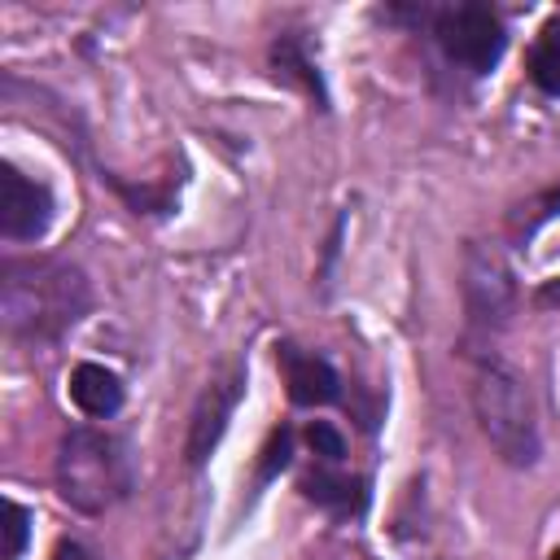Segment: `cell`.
Masks as SVG:
<instances>
[{
	"label": "cell",
	"instance_id": "cell-1",
	"mask_svg": "<svg viewBox=\"0 0 560 560\" xmlns=\"http://www.w3.org/2000/svg\"><path fill=\"white\" fill-rule=\"evenodd\" d=\"M88 311V284L74 267L52 258H9L0 271V315L13 337L48 341L79 324Z\"/></svg>",
	"mask_w": 560,
	"mask_h": 560
},
{
	"label": "cell",
	"instance_id": "cell-2",
	"mask_svg": "<svg viewBox=\"0 0 560 560\" xmlns=\"http://www.w3.org/2000/svg\"><path fill=\"white\" fill-rule=\"evenodd\" d=\"M472 411L481 420V433L508 464L529 468L538 459L542 442L529 381L494 350H477L472 359Z\"/></svg>",
	"mask_w": 560,
	"mask_h": 560
},
{
	"label": "cell",
	"instance_id": "cell-3",
	"mask_svg": "<svg viewBox=\"0 0 560 560\" xmlns=\"http://www.w3.org/2000/svg\"><path fill=\"white\" fill-rule=\"evenodd\" d=\"M131 481H136V468H131V455L122 446V438L105 433V429H70L57 446V490L70 508L79 512H105L114 508L118 499L131 494Z\"/></svg>",
	"mask_w": 560,
	"mask_h": 560
},
{
	"label": "cell",
	"instance_id": "cell-4",
	"mask_svg": "<svg viewBox=\"0 0 560 560\" xmlns=\"http://www.w3.org/2000/svg\"><path fill=\"white\" fill-rule=\"evenodd\" d=\"M433 31H438L442 52L455 66L472 70V74L494 70L499 57H503V48H508V31H503L499 13L486 9V4H451V9L438 13Z\"/></svg>",
	"mask_w": 560,
	"mask_h": 560
},
{
	"label": "cell",
	"instance_id": "cell-5",
	"mask_svg": "<svg viewBox=\"0 0 560 560\" xmlns=\"http://www.w3.org/2000/svg\"><path fill=\"white\" fill-rule=\"evenodd\" d=\"M516 276L499 245L472 241L464 254V306L477 328H503L516 311Z\"/></svg>",
	"mask_w": 560,
	"mask_h": 560
},
{
	"label": "cell",
	"instance_id": "cell-6",
	"mask_svg": "<svg viewBox=\"0 0 560 560\" xmlns=\"http://www.w3.org/2000/svg\"><path fill=\"white\" fill-rule=\"evenodd\" d=\"M241 394H245V368H241V363H228V368L201 389V398H197V407H192V420H188V442H184L188 464H201V459L219 446V438H223V429H228V416H232V407L241 402Z\"/></svg>",
	"mask_w": 560,
	"mask_h": 560
},
{
	"label": "cell",
	"instance_id": "cell-7",
	"mask_svg": "<svg viewBox=\"0 0 560 560\" xmlns=\"http://www.w3.org/2000/svg\"><path fill=\"white\" fill-rule=\"evenodd\" d=\"M52 223V192L39 179H26L18 166L0 171V232L9 241H35Z\"/></svg>",
	"mask_w": 560,
	"mask_h": 560
},
{
	"label": "cell",
	"instance_id": "cell-8",
	"mask_svg": "<svg viewBox=\"0 0 560 560\" xmlns=\"http://www.w3.org/2000/svg\"><path fill=\"white\" fill-rule=\"evenodd\" d=\"M280 368H284L289 398L298 407H324V402L341 398V376H337V368L328 359L306 354L298 346H280Z\"/></svg>",
	"mask_w": 560,
	"mask_h": 560
},
{
	"label": "cell",
	"instance_id": "cell-9",
	"mask_svg": "<svg viewBox=\"0 0 560 560\" xmlns=\"http://www.w3.org/2000/svg\"><path fill=\"white\" fill-rule=\"evenodd\" d=\"M70 402L88 420H109L122 407V381H118V372H109L101 363H79L70 372Z\"/></svg>",
	"mask_w": 560,
	"mask_h": 560
},
{
	"label": "cell",
	"instance_id": "cell-10",
	"mask_svg": "<svg viewBox=\"0 0 560 560\" xmlns=\"http://www.w3.org/2000/svg\"><path fill=\"white\" fill-rule=\"evenodd\" d=\"M302 490H306V499H315L319 508H328V512H337V516H350V512H363V503H368V494H363V481H354V477H337V472H311L306 481H302Z\"/></svg>",
	"mask_w": 560,
	"mask_h": 560
},
{
	"label": "cell",
	"instance_id": "cell-11",
	"mask_svg": "<svg viewBox=\"0 0 560 560\" xmlns=\"http://www.w3.org/2000/svg\"><path fill=\"white\" fill-rule=\"evenodd\" d=\"M529 79L547 92L560 96V22H547L542 35L529 48Z\"/></svg>",
	"mask_w": 560,
	"mask_h": 560
},
{
	"label": "cell",
	"instance_id": "cell-12",
	"mask_svg": "<svg viewBox=\"0 0 560 560\" xmlns=\"http://www.w3.org/2000/svg\"><path fill=\"white\" fill-rule=\"evenodd\" d=\"M271 61H276V74H284V79H298L319 105L328 101L324 96V83H319V74L311 70V61H306V52H302V44H298V35H280L276 44H271Z\"/></svg>",
	"mask_w": 560,
	"mask_h": 560
},
{
	"label": "cell",
	"instance_id": "cell-13",
	"mask_svg": "<svg viewBox=\"0 0 560 560\" xmlns=\"http://www.w3.org/2000/svg\"><path fill=\"white\" fill-rule=\"evenodd\" d=\"M306 442H311V451H315L324 464H341V459H346V438H341L328 420H315V424L306 429Z\"/></svg>",
	"mask_w": 560,
	"mask_h": 560
},
{
	"label": "cell",
	"instance_id": "cell-14",
	"mask_svg": "<svg viewBox=\"0 0 560 560\" xmlns=\"http://www.w3.org/2000/svg\"><path fill=\"white\" fill-rule=\"evenodd\" d=\"M26 525H31V512L9 499V503H4V556H9V560L26 547Z\"/></svg>",
	"mask_w": 560,
	"mask_h": 560
},
{
	"label": "cell",
	"instance_id": "cell-15",
	"mask_svg": "<svg viewBox=\"0 0 560 560\" xmlns=\"http://www.w3.org/2000/svg\"><path fill=\"white\" fill-rule=\"evenodd\" d=\"M289 442H293V438H289V429H276V433H271V442L262 446L258 481H271V477H276V472H280V468L289 464Z\"/></svg>",
	"mask_w": 560,
	"mask_h": 560
},
{
	"label": "cell",
	"instance_id": "cell-16",
	"mask_svg": "<svg viewBox=\"0 0 560 560\" xmlns=\"http://www.w3.org/2000/svg\"><path fill=\"white\" fill-rule=\"evenodd\" d=\"M52 560H96V556H92L88 547H79V542H57Z\"/></svg>",
	"mask_w": 560,
	"mask_h": 560
},
{
	"label": "cell",
	"instance_id": "cell-17",
	"mask_svg": "<svg viewBox=\"0 0 560 560\" xmlns=\"http://www.w3.org/2000/svg\"><path fill=\"white\" fill-rule=\"evenodd\" d=\"M538 302L542 306H560V276H551V280L538 284Z\"/></svg>",
	"mask_w": 560,
	"mask_h": 560
},
{
	"label": "cell",
	"instance_id": "cell-18",
	"mask_svg": "<svg viewBox=\"0 0 560 560\" xmlns=\"http://www.w3.org/2000/svg\"><path fill=\"white\" fill-rule=\"evenodd\" d=\"M551 560H560V551H556V556H551Z\"/></svg>",
	"mask_w": 560,
	"mask_h": 560
}]
</instances>
